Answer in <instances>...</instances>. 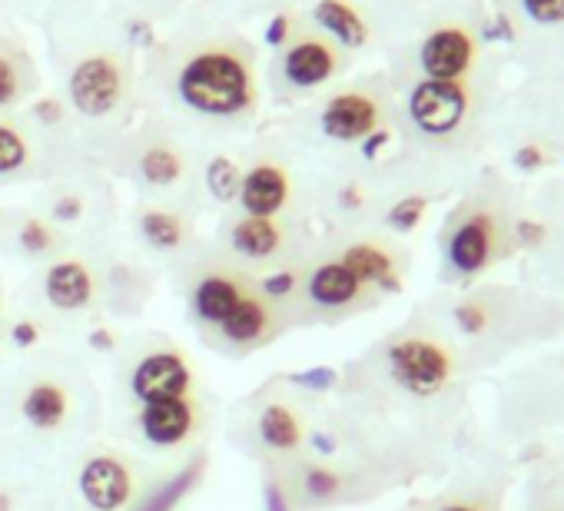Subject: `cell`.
<instances>
[{
  "label": "cell",
  "instance_id": "1",
  "mask_svg": "<svg viewBox=\"0 0 564 511\" xmlns=\"http://www.w3.org/2000/svg\"><path fill=\"white\" fill-rule=\"evenodd\" d=\"M183 306L199 339L229 359H246L296 326L290 309L262 296L256 276L226 256L199 263L186 276Z\"/></svg>",
  "mask_w": 564,
  "mask_h": 511
},
{
  "label": "cell",
  "instance_id": "2",
  "mask_svg": "<svg viewBox=\"0 0 564 511\" xmlns=\"http://www.w3.org/2000/svg\"><path fill=\"white\" fill-rule=\"evenodd\" d=\"M236 438L249 458L262 468L290 461L310 452L313 409L303 399L300 385H286V379L265 382L236 409Z\"/></svg>",
  "mask_w": 564,
  "mask_h": 511
},
{
  "label": "cell",
  "instance_id": "3",
  "mask_svg": "<svg viewBox=\"0 0 564 511\" xmlns=\"http://www.w3.org/2000/svg\"><path fill=\"white\" fill-rule=\"evenodd\" d=\"M120 385H123L127 409L170 402V399H186V395L203 392L199 369H196L193 356L173 339H147L123 362Z\"/></svg>",
  "mask_w": 564,
  "mask_h": 511
},
{
  "label": "cell",
  "instance_id": "4",
  "mask_svg": "<svg viewBox=\"0 0 564 511\" xmlns=\"http://www.w3.org/2000/svg\"><path fill=\"white\" fill-rule=\"evenodd\" d=\"M180 97L203 117H239L252 107L249 67L229 51H203L180 70Z\"/></svg>",
  "mask_w": 564,
  "mask_h": 511
},
{
  "label": "cell",
  "instance_id": "5",
  "mask_svg": "<svg viewBox=\"0 0 564 511\" xmlns=\"http://www.w3.org/2000/svg\"><path fill=\"white\" fill-rule=\"evenodd\" d=\"M379 296L366 290L349 267H343L336 256H319L300 267V293H296V326L316 323H339L362 309H372Z\"/></svg>",
  "mask_w": 564,
  "mask_h": 511
},
{
  "label": "cell",
  "instance_id": "6",
  "mask_svg": "<svg viewBox=\"0 0 564 511\" xmlns=\"http://www.w3.org/2000/svg\"><path fill=\"white\" fill-rule=\"evenodd\" d=\"M382 369L399 392L412 399H432L452 382L455 356L432 333H402L382 346Z\"/></svg>",
  "mask_w": 564,
  "mask_h": 511
},
{
  "label": "cell",
  "instance_id": "7",
  "mask_svg": "<svg viewBox=\"0 0 564 511\" xmlns=\"http://www.w3.org/2000/svg\"><path fill=\"white\" fill-rule=\"evenodd\" d=\"M265 485L282 498L286 511H319L349 498L352 475L339 461L306 452L290 461L265 465Z\"/></svg>",
  "mask_w": 564,
  "mask_h": 511
},
{
  "label": "cell",
  "instance_id": "8",
  "mask_svg": "<svg viewBox=\"0 0 564 511\" xmlns=\"http://www.w3.org/2000/svg\"><path fill=\"white\" fill-rule=\"evenodd\" d=\"M206 422H209V412H206L203 392L186 395V399L127 409L130 438L143 452H153V455H176V452L189 448L206 432Z\"/></svg>",
  "mask_w": 564,
  "mask_h": 511
},
{
  "label": "cell",
  "instance_id": "9",
  "mask_svg": "<svg viewBox=\"0 0 564 511\" xmlns=\"http://www.w3.org/2000/svg\"><path fill=\"white\" fill-rule=\"evenodd\" d=\"M77 494L87 511H133L147 494V471L120 448H97L77 468Z\"/></svg>",
  "mask_w": 564,
  "mask_h": 511
},
{
  "label": "cell",
  "instance_id": "10",
  "mask_svg": "<svg viewBox=\"0 0 564 511\" xmlns=\"http://www.w3.org/2000/svg\"><path fill=\"white\" fill-rule=\"evenodd\" d=\"M226 260H232L252 276L300 263L290 252V232L282 219H259L246 213L236 216L226 229Z\"/></svg>",
  "mask_w": 564,
  "mask_h": 511
},
{
  "label": "cell",
  "instance_id": "11",
  "mask_svg": "<svg viewBox=\"0 0 564 511\" xmlns=\"http://www.w3.org/2000/svg\"><path fill=\"white\" fill-rule=\"evenodd\" d=\"M498 249H501V232H498L495 216L475 209L452 226V232L445 239V263H448L452 276L471 280L495 263Z\"/></svg>",
  "mask_w": 564,
  "mask_h": 511
},
{
  "label": "cell",
  "instance_id": "12",
  "mask_svg": "<svg viewBox=\"0 0 564 511\" xmlns=\"http://www.w3.org/2000/svg\"><path fill=\"white\" fill-rule=\"evenodd\" d=\"M18 415L24 418L31 432H41V435L64 432L77 415V399H74L70 382L57 372L31 376L18 395Z\"/></svg>",
  "mask_w": 564,
  "mask_h": 511
},
{
  "label": "cell",
  "instance_id": "13",
  "mask_svg": "<svg viewBox=\"0 0 564 511\" xmlns=\"http://www.w3.org/2000/svg\"><path fill=\"white\" fill-rule=\"evenodd\" d=\"M100 273L87 263L77 260V256H64V260H54L41 280V296L44 303L61 313V316H77L87 313L90 306H97L100 300Z\"/></svg>",
  "mask_w": 564,
  "mask_h": 511
},
{
  "label": "cell",
  "instance_id": "14",
  "mask_svg": "<svg viewBox=\"0 0 564 511\" xmlns=\"http://www.w3.org/2000/svg\"><path fill=\"white\" fill-rule=\"evenodd\" d=\"M468 113V94L462 84L422 80L409 94V117L425 137H448Z\"/></svg>",
  "mask_w": 564,
  "mask_h": 511
},
{
  "label": "cell",
  "instance_id": "15",
  "mask_svg": "<svg viewBox=\"0 0 564 511\" xmlns=\"http://www.w3.org/2000/svg\"><path fill=\"white\" fill-rule=\"evenodd\" d=\"M333 256L343 267H349L356 273V280L366 290H372L379 300L402 290V263H399V256L386 242H379V239H352V242L339 246Z\"/></svg>",
  "mask_w": 564,
  "mask_h": 511
},
{
  "label": "cell",
  "instance_id": "16",
  "mask_svg": "<svg viewBox=\"0 0 564 511\" xmlns=\"http://www.w3.org/2000/svg\"><path fill=\"white\" fill-rule=\"evenodd\" d=\"M123 97L120 67L110 57H87L70 74V104L84 117H107Z\"/></svg>",
  "mask_w": 564,
  "mask_h": 511
},
{
  "label": "cell",
  "instance_id": "17",
  "mask_svg": "<svg viewBox=\"0 0 564 511\" xmlns=\"http://www.w3.org/2000/svg\"><path fill=\"white\" fill-rule=\"evenodd\" d=\"M239 206L246 216H259V219H279L282 209L290 206L293 199V180L290 173L282 170L279 163L272 160H262L256 166H249L242 173V183H239Z\"/></svg>",
  "mask_w": 564,
  "mask_h": 511
},
{
  "label": "cell",
  "instance_id": "18",
  "mask_svg": "<svg viewBox=\"0 0 564 511\" xmlns=\"http://www.w3.org/2000/svg\"><path fill=\"white\" fill-rule=\"evenodd\" d=\"M379 117H382V110H379L376 97L346 90V94H336L323 107L319 127L336 143H366L379 130Z\"/></svg>",
  "mask_w": 564,
  "mask_h": 511
},
{
  "label": "cell",
  "instance_id": "19",
  "mask_svg": "<svg viewBox=\"0 0 564 511\" xmlns=\"http://www.w3.org/2000/svg\"><path fill=\"white\" fill-rule=\"evenodd\" d=\"M475 64V41L462 28H442L422 44V70L429 80L458 84Z\"/></svg>",
  "mask_w": 564,
  "mask_h": 511
},
{
  "label": "cell",
  "instance_id": "20",
  "mask_svg": "<svg viewBox=\"0 0 564 511\" xmlns=\"http://www.w3.org/2000/svg\"><path fill=\"white\" fill-rule=\"evenodd\" d=\"M282 70L293 87H319L336 74V51L323 41H303L286 54Z\"/></svg>",
  "mask_w": 564,
  "mask_h": 511
},
{
  "label": "cell",
  "instance_id": "21",
  "mask_svg": "<svg viewBox=\"0 0 564 511\" xmlns=\"http://www.w3.org/2000/svg\"><path fill=\"white\" fill-rule=\"evenodd\" d=\"M137 229L143 242L156 252H176L186 242V222L173 209H143Z\"/></svg>",
  "mask_w": 564,
  "mask_h": 511
},
{
  "label": "cell",
  "instance_id": "22",
  "mask_svg": "<svg viewBox=\"0 0 564 511\" xmlns=\"http://www.w3.org/2000/svg\"><path fill=\"white\" fill-rule=\"evenodd\" d=\"M313 14H316V21H319L329 34H336L346 47H362L366 37H369L362 18L346 4V0H319Z\"/></svg>",
  "mask_w": 564,
  "mask_h": 511
},
{
  "label": "cell",
  "instance_id": "23",
  "mask_svg": "<svg viewBox=\"0 0 564 511\" xmlns=\"http://www.w3.org/2000/svg\"><path fill=\"white\" fill-rule=\"evenodd\" d=\"M137 170H140V180L143 183H150L156 189H166V186L180 183V176H183V156L173 146H166V143H153V146H147L140 153Z\"/></svg>",
  "mask_w": 564,
  "mask_h": 511
},
{
  "label": "cell",
  "instance_id": "24",
  "mask_svg": "<svg viewBox=\"0 0 564 511\" xmlns=\"http://www.w3.org/2000/svg\"><path fill=\"white\" fill-rule=\"evenodd\" d=\"M239 183H242V170L229 160V156H216L206 166V189L213 199L229 203L239 196Z\"/></svg>",
  "mask_w": 564,
  "mask_h": 511
},
{
  "label": "cell",
  "instance_id": "25",
  "mask_svg": "<svg viewBox=\"0 0 564 511\" xmlns=\"http://www.w3.org/2000/svg\"><path fill=\"white\" fill-rule=\"evenodd\" d=\"M28 160H31L28 137L14 123H0V176H11V173L24 170Z\"/></svg>",
  "mask_w": 564,
  "mask_h": 511
},
{
  "label": "cell",
  "instance_id": "26",
  "mask_svg": "<svg viewBox=\"0 0 564 511\" xmlns=\"http://www.w3.org/2000/svg\"><path fill=\"white\" fill-rule=\"evenodd\" d=\"M18 242H21V249L28 256H37V260H41V256H51L57 249V232L44 219H28L21 226V232H18Z\"/></svg>",
  "mask_w": 564,
  "mask_h": 511
},
{
  "label": "cell",
  "instance_id": "27",
  "mask_svg": "<svg viewBox=\"0 0 564 511\" xmlns=\"http://www.w3.org/2000/svg\"><path fill=\"white\" fill-rule=\"evenodd\" d=\"M422 216H425V199H422V196H405V199H399V203L389 209L386 222H389L392 229H399V232H409V229H415V226L422 222Z\"/></svg>",
  "mask_w": 564,
  "mask_h": 511
},
{
  "label": "cell",
  "instance_id": "28",
  "mask_svg": "<svg viewBox=\"0 0 564 511\" xmlns=\"http://www.w3.org/2000/svg\"><path fill=\"white\" fill-rule=\"evenodd\" d=\"M452 319H455L458 333H465V336H481V333L488 329V323H491L488 309H485L481 303H475V300L458 303L455 313H452Z\"/></svg>",
  "mask_w": 564,
  "mask_h": 511
},
{
  "label": "cell",
  "instance_id": "29",
  "mask_svg": "<svg viewBox=\"0 0 564 511\" xmlns=\"http://www.w3.org/2000/svg\"><path fill=\"white\" fill-rule=\"evenodd\" d=\"M521 11L534 24H564V0H521Z\"/></svg>",
  "mask_w": 564,
  "mask_h": 511
},
{
  "label": "cell",
  "instance_id": "30",
  "mask_svg": "<svg viewBox=\"0 0 564 511\" xmlns=\"http://www.w3.org/2000/svg\"><path fill=\"white\" fill-rule=\"evenodd\" d=\"M21 94V77H18V67L0 57V107H11Z\"/></svg>",
  "mask_w": 564,
  "mask_h": 511
},
{
  "label": "cell",
  "instance_id": "31",
  "mask_svg": "<svg viewBox=\"0 0 564 511\" xmlns=\"http://www.w3.org/2000/svg\"><path fill=\"white\" fill-rule=\"evenodd\" d=\"M8 336H11V343H14L18 349H31V346L41 339V323H34V319H18V323H11Z\"/></svg>",
  "mask_w": 564,
  "mask_h": 511
},
{
  "label": "cell",
  "instance_id": "32",
  "mask_svg": "<svg viewBox=\"0 0 564 511\" xmlns=\"http://www.w3.org/2000/svg\"><path fill=\"white\" fill-rule=\"evenodd\" d=\"M514 166L518 170H538V166H544V153L538 150V146H521L518 153H514Z\"/></svg>",
  "mask_w": 564,
  "mask_h": 511
},
{
  "label": "cell",
  "instance_id": "33",
  "mask_svg": "<svg viewBox=\"0 0 564 511\" xmlns=\"http://www.w3.org/2000/svg\"><path fill=\"white\" fill-rule=\"evenodd\" d=\"M518 239H521L524 246H541L544 226H541V222H531V219H521V222H518Z\"/></svg>",
  "mask_w": 564,
  "mask_h": 511
},
{
  "label": "cell",
  "instance_id": "34",
  "mask_svg": "<svg viewBox=\"0 0 564 511\" xmlns=\"http://www.w3.org/2000/svg\"><path fill=\"white\" fill-rule=\"evenodd\" d=\"M286 31H290V18H275V21L269 24V31H265V41H269L272 47H279L282 41H286Z\"/></svg>",
  "mask_w": 564,
  "mask_h": 511
},
{
  "label": "cell",
  "instance_id": "35",
  "mask_svg": "<svg viewBox=\"0 0 564 511\" xmlns=\"http://www.w3.org/2000/svg\"><path fill=\"white\" fill-rule=\"evenodd\" d=\"M54 213H57V219H77L80 216V199L77 196H64Z\"/></svg>",
  "mask_w": 564,
  "mask_h": 511
},
{
  "label": "cell",
  "instance_id": "36",
  "mask_svg": "<svg viewBox=\"0 0 564 511\" xmlns=\"http://www.w3.org/2000/svg\"><path fill=\"white\" fill-rule=\"evenodd\" d=\"M37 117H41L44 123H57V120H61V104L41 100V104H37Z\"/></svg>",
  "mask_w": 564,
  "mask_h": 511
},
{
  "label": "cell",
  "instance_id": "37",
  "mask_svg": "<svg viewBox=\"0 0 564 511\" xmlns=\"http://www.w3.org/2000/svg\"><path fill=\"white\" fill-rule=\"evenodd\" d=\"M435 511H488V508L478 501H448V504H438Z\"/></svg>",
  "mask_w": 564,
  "mask_h": 511
},
{
  "label": "cell",
  "instance_id": "38",
  "mask_svg": "<svg viewBox=\"0 0 564 511\" xmlns=\"http://www.w3.org/2000/svg\"><path fill=\"white\" fill-rule=\"evenodd\" d=\"M0 511H11V494L0 491Z\"/></svg>",
  "mask_w": 564,
  "mask_h": 511
},
{
  "label": "cell",
  "instance_id": "39",
  "mask_svg": "<svg viewBox=\"0 0 564 511\" xmlns=\"http://www.w3.org/2000/svg\"><path fill=\"white\" fill-rule=\"evenodd\" d=\"M0 326H4V296H0Z\"/></svg>",
  "mask_w": 564,
  "mask_h": 511
}]
</instances>
